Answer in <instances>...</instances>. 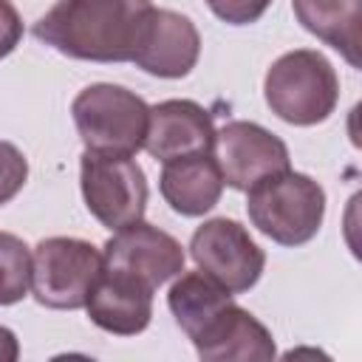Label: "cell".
<instances>
[{
  "instance_id": "19",
  "label": "cell",
  "mask_w": 362,
  "mask_h": 362,
  "mask_svg": "<svg viewBox=\"0 0 362 362\" xmlns=\"http://www.w3.org/2000/svg\"><path fill=\"white\" fill-rule=\"evenodd\" d=\"M206 6L218 20L229 25H249L266 14L272 0H206Z\"/></svg>"
},
{
  "instance_id": "7",
  "label": "cell",
  "mask_w": 362,
  "mask_h": 362,
  "mask_svg": "<svg viewBox=\"0 0 362 362\" xmlns=\"http://www.w3.org/2000/svg\"><path fill=\"white\" fill-rule=\"evenodd\" d=\"M189 255L204 274L232 294L249 291L266 266V252L232 218L204 221L189 238Z\"/></svg>"
},
{
  "instance_id": "14",
  "label": "cell",
  "mask_w": 362,
  "mask_h": 362,
  "mask_svg": "<svg viewBox=\"0 0 362 362\" xmlns=\"http://www.w3.org/2000/svg\"><path fill=\"white\" fill-rule=\"evenodd\" d=\"M223 175L212 153H195L184 158L164 161L158 189L164 201L187 218H198L209 212L223 192Z\"/></svg>"
},
{
  "instance_id": "3",
  "label": "cell",
  "mask_w": 362,
  "mask_h": 362,
  "mask_svg": "<svg viewBox=\"0 0 362 362\" xmlns=\"http://www.w3.org/2000/svg\"><path fill=\"white\" fill-rule=\"evenodd\" d=\"M263 96L277 119L311 127L334 113L339 102V76L320 51L297 48L272 62L263 79Z\"/></svg>"
},
{
  "instance_id": "17",
  "label": "cell",
  "mask_w": 362,
  "mask_h": 362,
  "mask_svg": "<svg viewBox=\"0 0 362 362\" xmlns=\"http://www.w3.org/2000/svg\"><path fill=\"white\" fill-rule=\"evenodd\" d=\"M31 288V252L23 238L0 232V305L20 303Z\"/></svg>"
},
{
  "instance_id": "13",
  "label": "cell",
  "mask_w": 362,
  "mask_h": 362,
  "mask_svg": "<svg viewBox=\"0 0 362 362\" xmlns=\"http://www.w3.org/2000/svg\"><path fill=\"white\" fill-rule=\"evenodd\" d=\"M189 342L206 362H269L277 356L272 331L235 300L226 303Z\"/></svg>"
},
{
  "instance_id": "18",
  "label": "cell",
  "mask_w": 362,
  "mask_h": 362,
  "mask_svg": "<svg viewBox=\"0 0 362 362\" xmlns=\"http://www.w3.org/2000/svg\"><path fill=\"white\" fill-rule=\"evenodd\" d=\"M28 178V161L20 147L11 141H0V206L8 204Z\"/></svg>"
},
{
  "instance_id": "16",
  "label": "cell",
  "mask_w": 362,
  "mask_h": 362,
  "mask_svg": "<svg viewBox=\"0 0 362 362\" xmlns=\"http://www.w3.org/2000/svg\"><path fill=\"white\" fill-rule=\"evenodd\" d=\"M226 303H232V291H226L221 283H215L209 274L198 272H181L178 280L170 286L167 305L178 322V328L192 339Z\"/></svg>"
},
{
  "instance_id": "5",
  "label": "cell",
  "mask_w": 362,
  "mask_h": 362,
  "mask_svg": "<svg viewBox=\"0 0 362 362\" xmlns=\"http://www.w3.org/2000/svg\"><path fill=\"white\" fill-rule=\"evenodd\" d=\"M105 269V255L82 238H45L31 255V294L57 311L85 308V300Z\"/></svg>"
},
{
  "instance_id": "8",
  "label": "cell",
  "mask_w": 362,
  "mask_h": 362,
  "mask_svg": "<svg viewBox=\"0 0 362 362\" xmlns=\"http://www.w3.org/2000/svg\"><path fill=\"white\" fill-rule=\"evenodd\" d=\"M215 161L221 167L223 184L246 192L257 181L288 170V147L272 130L257 122L235 119L215 130Z\"/></svg>"
},
{
  "instance_id": "1",
  "label": "cell",
  "mask_w": 362,
  "mask_h": 362,
  "mask_svg": "<svg viewBox=\"0 0 362 362\" xmlns=\"http://www.w3.org/2000/svg\"><path fill=\"white\" fill-rule=\"evenodd\" d=\"M150 8V0H59L34 23V37L71 59L130 62Z\"/></svg>"
},
{
  "instance_id": "12",
  "label": "cell",
  "mask_w": 362,
  "mask_h": 362,
  "mask_svg": "<svg viewBox=\"0 0 362 362\" xmlns=\"http://www.w3.org/2000/svg\"><path fill=\"white\" fill-rule=\"evenodd\" d=\"M215 124L212 113L192 99H167L150 107L144 150L156 161H173L195 153H212Z\"/></svg>"
},
{
  "instance_id": "10",
  "label": "cell",
  "mask_w": 362,
  "mask_h": 362,
  "mask_svg": "<svg viewBox=\"0 0 362 362\" xmlns=\"http://www.w3.org/2000/svg\"><path fill=\"white\" fill-rule=\"evenodd\" d=\"M201 57V34L187 14L170 8H150L144 17L133 59L144 74L161 79L187 76Z\"/></svg>"
},
{
  "instance_id": "11",
  "label": "cell",
  "mask_w": 362,
  "mask_h": 362,
  "mask_svg": "<svg viewBox=\"0 0 362 362\" xmlns=\"http://www.w3.org/2000/svg\"><path fill=\"white\" fill-rule=\"evenodd\" d=\"M153 291L156 288L136 274L105 266L85 300V311L96 328L116 337H133L153 320Z\"/></svg>"
},
{
  "instance_id": "21",
  "label": "cell",
  "mask_w": 362,
  "mask_h": 362,
  "mask_svg": "<svg viewBox=\"0 0 362 362\" xmlns=\"http://www.w3.org/2000/svg\"><path fill=\"white\" fill-rule=\"evenodd\" d=\"M20 356V345L11 328L0 325V362H14Z\"/></svg>"
},
{
  "instance_id": "20",
  "label": "cell",
  "mask_w": 362,
  "mask_h": 362,
  "mask_svg": "<svg viewBox=\"0 0 362 362\" xmlns=\"http://www.w3.org/2000/svg\"><path fill=\"white\" fill-rule=\"evenodd\" d=\"M23 40V20L11 0H0V59L8 57Z\"/></svg>"
},
{
  "instance_id": "2",
  "label": "cell",
  "mask_w": 362,
  "mask_h": 362,
  "mask_svg": "<svg viewBox=\"0 0 362 362\" xmlns=\"http://www.w3.org/2000/svg\"><path fill=\"white\" fill-rule=\"evenodd\" d=\"M246 212L257 232L280 246L308 243L325 218V189L291 167L246 189Z\"/></svg>"
},
{
  "instance_id": "9",
  "label": "cell",
  "mask_w": 362,
  "mask_h": 362,
  "mask_svg": "<svg viewBox=\"0 0 362 362\" xmlns=\"http://www.w3.org/2000/svg\"><path fill=\"white\" fill-rule=\"evenodd\" d=\"M102 255H105V266L136 274L153 288L178 277L187 263L184 246L170 232L147 221H136L130 226L116 229L113 238L105 243Z\"/></svg>"
},
{
  "instance_id": "4",
  "label": "cell",
  "mask_w": 362,
  "mask_h": 362,
  "mask_svg": "<svg viewBox=\"0 0 362 362\" xmlns=\"http://www.w3.org/2000/svg\"><path fill=\"white\" fill-rule=\"evenodd\" d=\"M71 116L85 150L136 156L144 147L150 105L122 85L96 82L74 96Z\"/></svg>"
},
{
  "instance_id": "15",
  "label": "cell",
  "mask_w": 362,
  "mask_h": 362,
  "mask_svg": "<svg viewBox=\"0 0 362 362\" xmlns=\"http://www.w3.org/2000/svg\"><path fill=\"white\" fill-rule=\"evenodd\" d=\"M300 25L339 51L351 68H359V23L362 0H291Z\"/></svg>"
},
{
  "instance_id": "6",
  "label": "cell",
  "mask_w": 362,
  "mask_h": 362,
  "mask_svg": "<svg viewBox=\"0 0 362 362\" xmlns=\"http://www.w3.org/2000/svg\"><path fill=\"white\" fill-rule=\"evenodd\" d=\"M79 184L88 212L107 229H122L144 218L147 178L133 156L85 150L79 161Z\"/></svg>"
}]
</instances>
